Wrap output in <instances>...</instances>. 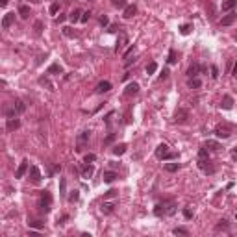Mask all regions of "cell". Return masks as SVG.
<instances>
[{
  "label": "cell",
  "instance_id": "obj_21",
  "mask_svg": "<svg viewBox=\"0 0 237 237\" xmlns=\"http://www.w3.org/2000/svg\"><path fill=\"white\" fill-rule=\"evenodd\" d=\"M126 148H128V147H126L124 143H121V145H115V147H113V154H115V156H122V154L126 152Z\"/></svg>",
  "mask_w": 237,
  "mask_h": 237
},
{
  "label": "cell",
  "instance_id": "obj_35",
  "mask_svg": "<svg viewBox=\"0 0 237 237\" xmlns=\"http://www.w3.org/2000/svg\"><path fill=\"white\" fill-rule=\"evenodd\" d=\"M111 4L115 8H126V0H111Z\"/></svg>",
  "mask_w": 237,
  "mask_h": 237
},
{
  "label": "cell",
  "instance_id": "obj_40",
  "mask_svg": "<svg viewBox=\"0 0 237 237\" xmlns=\"http://www.w3.org/2000/svg\"><path fill=\"white\" fill-rule=\"evenodd\" d=\"M94 159H97V156H94V154H85V157H83L85 163H93Z\"/></svg>",
  "mask_w": 237,
  "mask_h": 237
},
{
  "label": "cell",
  "instance_id": "obj_31",
  "mask_svg": "<svg viewBox=\"0 0 237 237\" xmlns=\"http://www.w3.org/2000/svg\"><path fill=\"white\" fill-rule=\"evenodd\" d=\"M93 172H94V169H93L91 165L87 163V167L83 169V172H82V174H83V178H91V176H93Z\"/></svg>",
  "mask_w": 237,
  "mask_h": 237
},
{
  "label": "cell",
  "instance_id": "obj_46",
  "mask_svg": "<svg viewBox=\"0 0 237 237\" xmlns=\"http://www.w3.org/2000/svg\"><path fill=\"white\" fill-rule=\"evenodd\" d=\"M100 24H102V26H108V24H109V20H108V17H106V15H102V17H100Z\"/></svg>",
  "mask_w": 237,
  "mask_h": 237
},
{
  "label": "cell",
  "instance_id": "obj_11",
  "mask_svg": "<svg viewBox=\"0 0 237 237\" xmlns=\"http://www.w3.org/2000/svg\"><path fill=\"white\" fill-rule=\"evenodd\" d=\"M4 115H6L8 118H13L15 115H19V113H17L15 104H6V108H4Z\"/></svg>",
  "mask_w": 237,
  "mask_h": 237
},
{
  "label": "cell",
  "instance_id": "obj_1",
  "mask_svg": "<svg viewBox=\"0 0 237 237\" xmlns=\"http://www.w3.org/2000/svg\"><path fill=\"white\" fill-rule=\"evenodd\" d=\"M50 204H52V196L48 191H41V196H39V209L41 211H50Z\"/></svg>",
  "mask_w": 237,
  "mask_h": 237
},
{
  "label": "cell",
  "instance_id": "obj_36",
  "mask_svg": "<svg viewBox=\"0 0 237 237\" xmlns=\"http://www.w3.org/2000/svg\"><path fill=\"white\" fill-rule=\"evenodd\" d=\"M211 78H213V80L219 78V69H217V65H211Z\"/></svg>",
  "mask_w": 237,
  "mask_h": 237
},
{
  "label": "cell",
  "instance_id": "obj_20",
  "mask_svg": "<svg viewBox=\"0 0 237 237\" xmlns=\"http://www.w3.org/2000/svg\"><path fill=\"white\" fill-rule=\"evenodd\" d=\"M61 73H63V69H61L59 63H52L48 67V74H61Z\"/></svg>",
  "mask_w": 237,
  "mask_h": 237
},
{
  "label": "cell",
  "instance_id": "obj_59",
  "mask_svg": "<svg viewBox=\"0 0 237 237\" xmlns=\"http://www.w3.org/2000/svg\"><path fill=\"white\" fill-rule=\"evenodd\" d=\"M235 39H237V35H235Z\"/></svg>",
  "mask_w": 237,
  "mask_h": 237
},
{
  "label": "cell",
  "instance_id": "obj_29",
  "mask_svg": "<svg viewBox=\"0 0 237 237\" xmlns=\"http://www.w3.org/2000/svg\"><path fill=\"white\" fill-rule=\"evenodd\" d=\"M28 226H30V228L41 230V228H44V222H41V221H28Z\"/></svg>",
  "mask_w": 237,
  "mask_h": 237
},
{
  "label": "cell",
  "instance_id": "obj_53",
  "mask_svg": "<svg viewBox=\"0 0 237 237\" xmlns=\"http://www.w3.org/2000/svg\"><path fill=\"white\" fill-rule=\"evenodd\" d=\"M228 224H226V221H221V224H217V230H222V228H226Z\"/></svg>",
  "mask_w": 237,
  "mask_h": 237
},
{
  "label": "cell",
  "instance_id": "obj_55",
  "mask_svg": "<svg viewBox=\"0 0 237 237\" xmlns=\"http://www.w3.org/2000/svg\"><path fill=\"white\" fill-rule=\"evenodd\" d=\"M41 28H43V24H41V22H35V30H37V34L41 32Z\"/></svg>",
  "mask_w": 237,
  "mask_h": 237
},
{
  "label": "cell",
  "instance_id": "obj_41",
  "mask_svg": "<svg viewBox=\"0 0 237 237\" xmlns=\"http://www.w3.org/2000/svg\"><path fill=\"white\" fill-rule=\"evenodd\" d=\"M113 141H115V133H109V135L104 139V145H111Z\"/></svg>",
  "mask_w": 237,
  "mask_h": 237
},
{
  "label": "cell",
  "instance_id": "obj_9",
  "mask_svg": "<svg viewBox=\"0 0 237 237\" xmlns=\"http://www.w3.org/2000/svg\"><path fill=\"white\" fill-rule=\"evenodd\" d=\"M13 20H15V13H6V15H4V19H2V28H4V30H8V28L13 24Z\"/></svg>",
  "mask_w": 237,
  "mask_h": 237
},
{
  "label": "cell",
  "instance_id": "obj_51",
  "mask_svg": "<svg viewBox=\"0 0 237 237\" xmlns=\"http://www.w3.org/2000/svg\"><path fill=\"white\" fill-rule=\"evenodd\" d=\"M167 76H169V70H167V69H163V73H161V76H159V78H161V80H165Z\"/></svg>",
  "mask_w": 237,
  "mask_h": 237
},
{
  "label": "cell",
  "instance_id": "obj_57",
  "mask_svg": "<svg viewBox=\"0 0 237 237\" xmlns=\"http://www.w3.org/2000/svg\"><path fill=\"white\" fill-rule=\"evenodd\" d=\"M233 76H237V61H235V67H233V73H232Z\"/></svg>",
  "mask_w": 237,
  "mask_h": 237
},
{
  "label": "cell",
  "instance_id": "obj_10",
  "mask_svg": "<svg viewBox=\"0 0 237 237\" xmlns=\"http://www.w3.org/2000/svg\"><path fill=\"white\" fill-rule=\"evenodd\" d=\"M19 126H20V121H19V118H15V117H13V118H8V124H6V130H8V132H15Z\"/></svg>",
  "mask_w": 237,
  "mask_h": 237
},
{
  "label": "cell",
  "instance_id": "obj_19",
  "mask_svg": "<svg viewBox=\"0 0 237 237\" xmlns=\"http://www.w3.org/2000/svg\"><path fill=\"white\" fill-rule=\"evenodd\" d=\"M19 15H20L22 19H28V17H30V8H28L26 4H20V6H19Z\"/></svg>",
  "mask_w": 237,
  "mask_h": 237
},
{
  "label": "cell",
  "instance_id": "obj_5",
  "mask_svg": "<svg viewBox=\"0 0 237 237\" xmlns=\"http://www.w3.org/2000/svg\"><path fill=\"white\" fill-rule=\"evenodd\" d=\"M169 152H171V150H169V147L165 145V143H161V145L156 148V157H157V159H165V156H167Z\"/></svg>",
  "mask_w": 237,
  "mask_h": 237
},
{
  "label": "cell",
  "instance_id": "obj_30",
  "mask_svg": "<svg viewBox=\"0 0 237 237\" xmlns=\"http://www.w3.org/2000/svg\"><path fill=\"white\" fill-rule=\"evenodd\" d=\"M126 41H128V39H126V35H122V37H121V41H117L115 50H117V52H121V50L124 48V43H126Z\"/></svg>",
  "mask_w": 237,
  "mask_h": 237
},
{
  "label": "cell",
  "instance_id": "obj_42",
  "mask_svg": "<svg viewBox=\"0 0 237 237\" xmlns=\"http://www.w3.org/2000/svg\"><path fill=\"white\" fill-rule=\"evenodd\" d=\"M58 9H59V4H58V2L50 4V13H52V15H56V13H58Z\"/></svg>",
  "mask_w": 237,
  "mask_h": 237
},
{
  "label": "cell",
  "instance_id": "obj_15",
  "mask_svg": "<svg viewBox=\"0 0 237 237\" xmlns=\"http://www.w3.org/2000/svg\"><path fill=\"white\" fill-rule=\"evenodd\" d=\"M237 6V0H222V11H233Z\"/></svg>",
  "mask_w": 237,
  "mask_h": 237
},
{
  "label": "cell",
  "instance_id": "obj_23",
  "mask_svg": "<svg viewBox=\"0 0 237 237\" xmlns=\"http://www.w3.org/2000/svg\"><path fill=\"white\" fill-rule=\"evenodd\" d=\"M80 15H82V11H80V9H73V11L69 13V19L73 20V22H76V20H82V17H80Z\"/></svg>",
  "mask_w": 237,
  "mask_h": 237
},
{
  "label": "cell",
  "instance_id": "obj_39",
  "mask_svg": "<svg viewBox=\"0 0 237 237\" xmlns=\"http://www.w3.org/2000/svg\"><path fill=\"white\" fill-rule=\"evenodd\" d=\"M172 232H174V233H176V235H189V232H187V230H185V228H174V230H172Z\"/></svg>",
  "mask_w": 237,
  "mask_h": 237
},
{
  "label": "cell",
  "instance_id": "obj_8",
  "mask_svg": "<svg viewBox=\"0 0 237 237\" xmlns=\"http://www.w3.org/2000/svg\"><path fill=\"white\" fill-rule=\"evenodd\" d=\"M30 180H32V183H39L41 182V172H39V169L35 167H30Z\"/></svg>",
  "mask_w": 237,
  "mask_h": 237
},
{
  "label": "cell",
  "instance_id": "obj_43",
  "mask_svg": "<svg viewBox=\"0 0 237 237\" xmlns=\"http://www.w3.org/2000/svg\"><path fill=\"white\" fill-rule=\"evenodd\" d=\"M198 159H207V150H206V148H200V152H198Z\"/></svg>",
  "mask_w": 237,
  "mask_h": 237
},
{
  "label": "cell",
  "instance_id": "obj_2",
  "mask_svg": "<svg viewBox=\"0 0 237 237\" xmlns=\"http://www.w3.org/2000/svg\"><path fill=\"white\" fill-rule=\"evenodd\" d=\"M232 133H233V128H232L230 124H219V126L215 128V135H217L219 139H228Z\"/></svg>",
  "mask_w": 237,
  "mask_h": 237
},
{
  "label": "cell",
  "instance_id": "obj_54",
  "mask_svg": "<svg viewBox=\"0 0 237 237\" xmlns=\"http://www.w3.org/2000/svg\"><path fill=\"white\" fill-rule=\"evenodd\" d=\"M117 30H121V28H118V26H117V24H111V26H109V30H108V32H117Z\"/></svg>",
  "mask_w": 237,
  "mask_h": 237
},
{
  "label": "cell",
  "instance_id": "obj_25",
  "mask_svg": "<svg viewBox=\"0 0 237 237\" xmlns=\"http://www.w3.org/2000/svg\"><path fill=\"white\" fill-rule=\"evenodd\" d=\"M187 85L191 87V89H198L200 85H202V82L198 80V78H189V82H187Z\"/></svg>",
  "mask_w": 237,
  "mask_h": 237
},
{
  "label": "cell",
  "instance_id": "obj_37",
  "mask_svg": "<svg viewBox=\"0 0 237 237\" xmlns=\"http://www.w3.org/2000/svg\"><path fill=\"white\" fill-rule=\"evenodd\" d=\"M183 217H185V219H193V211H191V207H189V206L183 207Z\"/></svg>",
  "mask_w": 237,
  "mask_h": 237
},
{
  "label": "cell",
  "instance_id": "obj_32",
  "mask_svg": "<svg viewBox=\"0 0 237 237\" xmlns=\"http://www.w3.org/2000/svg\"><path fill=\"white\" fill-rule=\"evenodd\" d=\"M167 61H169L171 65H174V63L178 61V59H176V50H174V48H171V50H169V59H167Z\"/></svg>",
  "mask_w": 237,
  "mask_h": 237
},
{
  "label": "cell",
  "instance_id": "obj_44",
  "mask_svg": "<svg viewBox=\"0 0 237 237\" xmlns=\"http://www.w3.org/2000/svg\"><path fill=\"white\" fill-rule=\"evenodd\" d=\"M63 34H65L67 37H74V32L70 30V28H63Z\"/></svg>",
  "mask_w": 237,
  "mask_h": 237
},
{
  "label": "cell",
  "instance_id": "obj_22",
  "mask_svg": "<svg viewBox=\"0 0 237 237\" xmlns=\"http://www.w3.org/2000/svg\"><path fill=\"white\" fill-rule=\"evenodd\" d=\"M113 209H115V202H104L102 204V213H106V215H109Z\"/></svg>",
  "mask_w": 237,
  "mask_h": 237
},
{
  "label": "cell",
  "instance_id": "obj_49",
  "mask_svg": "<svg viewBox=\"0 0 237 237\" xmlns=\"http://www.w3.org/2000/svg\"><path fill=\"white\" fill-rule=\"evenodd\" d=\"M87 139H89V132H83V133L80 135V141H82V143H85Z\"/></svg>",
  "mask_w": 237,
  "mask_h": 237
},
{
  "label": "cell",
  "instance_id": "obj_13",
  "mask_svg": "<svg viewBox=\"0 0 237 237\" xmlns=\"http://www.w3.org/2000/svg\"><path fill=\"white\" fill-rule=\"evenodd\" d=\"M221 108H224V109H232V108H233V98L230 97V94H224V97H222Z\"/></svg>",
  "mask_w": 237,
  "mask_h": 237
},
{
  "label": "cell",
  "instance_id": "obj_24",
  "mask_svg": "<svg viewBox=\"0 0 237 237\" xmlns=\"http://www.w3.org/2000/svg\"><path fill=\"white\" fill-rule=\"evenodd\" d=\"M180 169V163H165V171L167 172H176Z\"/></svg>",
  "mask_w": 237,
  "mask_h": 237
},
{
  "label": "cell",
  "instance_id": "obj_18",
  "mask_svg": "<svg viewBox=\"0 0 237 237\" xmlns=\"http://www.w3.org/2000/svg\"><path fill=\"white\" fill-rule=\"evenodd\" d=\"M108 91H111V83L109 82H100L97 85V93H108Z\"/></svg>",
  "mask_w": 237,
  "mask_h": 237
},
{
  "label": "cell",
  "instance_id": "obj_17",
  "mask_svg": "<svg viewBox=\"0 0 237 237\" xmlns=\"http://www.w3.org/2000/svg\"><path fill=\"white\" fill-rule=\"evenodd\" d=\"M117 178H118V174H117L115 171H108V172H104V182H106V183H113Z\"/></svg>",
  "mask_w": 237,
  "mask_h": 237
},
{
  "label": "cell",
  "instance_id": "obj_12",
  "mask_svg": "<svg viewBox=\"0 0 237 237\" xmlns=\"http://www.w3.org/2000/svg\"><path fill=\"white\" fill-rule=\"evenodd\" d=\"M137 93H139V85H137L135 82L128 83V87H126V91H124L126 97H133V94H137Z\"/></svg>",
  "mask_w": 237,
  "mask_h": 237
},
{
  "label": "cell",
  "instance_id": "obj_7",
  "mask_svg": "<svg viewBox=\"0 0 237 237\" xmlns=\"http://www.w3.org/2000/svg\"><path fill=\"white\" fill-rule=\"evenodd\" d=\"M165 215H174L176 213V202L174 200H165Z\"/></svg>",
  "mask_w": 237,
  "mask_h": 237
},
{
  "label": "cell",
  "instance_id": "obj_6",
  "mask_svg": "<svg viewBox=\"0 0 237 237\" xmlns=\"http://www.w3.org/2000/svg\"><path fill=\"white\" fill-rule=\"evenodd\" d=\"M26 171H28V159H22L20 165H19V169L15 171V178H22Z\"/></svg>",
  "mask_w": 237,
  "mask_h": 237
},
{
  "label": "cell",
  "instance_id": "obj_52",
  "mask_svg": "<svg viewBox=\"0 0 237 237\" xmlns=\"http://www.w3.org/2000/svg\"><path fill=\"white\" fill-rule=\"evenodd\" d=\"M176 157V152H169L167 156H165V159H174Z\"/></svg>",
  "mask_w": 237,
  "mask_h": 237
},
{
  "label": "cell",
  "instance_id": "obj_58",
  "mask_svg": "<svg viewBox=\"0 0 237 237\" xmlns=\"http://www.w3.org/2000/svg\"><path fill=\"white\" fill-rule=\"evenodd\" d=\"M232 156H233V157H237V147H235V148L232 150Z\"/></svg>",
  "mask_w": 237,
  "mask_h": 237
},
{
  "label": "cell",
  "instance_id": "obj_3",
  "mask_svg": "<svg viewBox=\"0 0 237 237\" xmlns=\"http://www.w3.org/2000/svg\"><path fill=\"white\" fill-rule=\"evenodd\" d=\"M235 20H237V13H235V11H228V15H224V17L221 19V24H222V26H232Z\"/></svg>",
  "mask_w": 237,
  "mask_h": 237
},
{
  "label": "cell",
  "instance_id": "obj_4",
  "mask_svg": "<svg viewBox=\"0 0 237 237\" xmlns=\"http://www.w3.org/2000/svg\"><path fill=\"white\" fill-rule=\"evenodd\" d=\"M187 118H189V111H187V109H178V111L174 113V122H178V124L185 122Z\"/></svg>",
  "mask_w": 237,
  "mask_h": 237
},
{
  "label": "cell",
  "instance_id": "obj_38",
  "mask_svg": "<svg viewBox=\"0 0 237 237\" xmlns=\"http://www.w3.org/2000/svg\"><path fill=\"white\" fill-rule=\"evenodd\" d=\"M206 147H209L211 150H219L221 147H219V143H215V141H207V143H206Z\"/></svg>",
  "mask_w": 237,
  "mask_h": 237
},
{
  "label": "cell",
  "instance_id": "obj_45",
  "mask_svg": "<svg viewBox=\"0 0 237 237\" xmlns=\"http://www.w3.org/2000/svg\"><path fill=\"white\" fill-rule=\"evenodd\" d=\"M91 19V13L89 11H85V13H82V22H87Z\"/></svg>",
  "mask_w": 237,
  "mask_h": 237
},
{
  "label": "cell",
  "instance_id": "obj_26",
  "mask_svg": "<svg viewBox=\"0 0 237 237\" xmlns=\"http://www.w3.org/2000/svg\"><path fill=\"white\" fill-rule=\"evenodd\" d=\"M154 215H156V217H163V215H165V204H157V206H156Z\"/></svg>",
  "mask_w": 237,
  "mask_h": 237
},
{
  "label": "cell",
  "instance_id": "obj_50",
  "mask_svg": "<svg viewBox=\"0 0 237 237\" xmlns=\"http://www.w3.org/2000/svg\"><path fill=\"white\" fill-rule=\"evenodd\" d=\"M69 200H70V202H76V200H78V191H74L73 195H70V196H69Z\"/></svg>",
  "mask_w": 237,
  "mask_h": 237
},
{
  "label": "cell",
  "instance_id": "obj_47",
  "mask_svg": "<svg viewBox=\"0 0 237 237\" xmlns=\"http://www.w3.org/2000/svg\"><path fill=\"white\" fill-rule=\"evenodd\" d=\"M206 8H207V11H209V17L213 19V17H215V9H213V6H211V4H207Z\"/></svg>",
  "mask_w": 237,
  "mask_h": 237
},
{
  "label": "cell",
  "instance_id": "obj_33",
  "mask_svg": "<svg viewBox=\"0 0 237 237\" xmlns=\"http://www.w3.org/2000/svg\"><path fill=\"white\" fill-rule=\"evenodd\" d=\"M191 30H193V24H183V26L180 28L182 35H189V34H191Z\"/></svg>",
  "mask_w": 237,
  "mask_h": 237
},
{
  "label": "cell",
  "instance_id": "obj_56",
  "mask_svg": "<svg viewBox=\"0 0 237 237\" xmlns=\"http://www.w3.org/2000/svg\"><path fill=\"white\" fill-rule=\"evenodd\" d=\"M0 6H2V8H6V6H8V0H0Z\"/></svg>",
  "mask_w": 237,
  "mask_h": 237
},
{
  "label": "cell",
  "instance_id": "obj_48",
  "mask_svg": "<svg viewBox=\"0 0 237 237\" xmlns=\"http://www.w3.org/2000/svg\"><path fill=\"white\" fill-rule=\"evenodd\" d=\"M115 195H117V191H115V189H109V191L106 193V198H113Z\"/></svg>",
  "mask_w": 237,
  "mask_h": 237
},
{
  "label": "cell",
  "instance_id": "obj_16",
  "mask_svg": "<svg viewBox=\"0 0 237 237\" xmlns=\"http://www.w3.org/2000/svg\"><path fill=\"white\" fill-rule=\"evenodd\" d=\"M198 70H200V65L195 63V65H191V67L187 69V73H185V74H187L189 78H196V76H198Z\"/></svg>",
  "mask_w": 237,
  "mask_h": 237
},
{
  "label": "cell",
  "instance_id": "obj_28",
  "mask_svg": "<svg viewBox=\"0 0 237 237\" xmlns=\"http://www.w3.org/2000/svg\"><path fill=\"white\" fill-rule=\"evenodd\" d=\"M156 70H157V65H156V61H150V63L147 65V74L150 76V74H154V73H156Z\"/></svg>",
  "mask_w": 237,
  "mask_h": 237
},
{
  "label": "cell",
  "instance_id": "obj_27",
  "mask_svg": "<svg viewBox=\"0 0 237 237\" xmlns=\"http://www.w3.org/2000/svg\"><path fill=\"white\" fill-rule=\"evenodd\" d=\"M15 108H17V113H19V115L26 111V104L22 102V100H17V102H15Z\"/></svg>",
  "mask_w": 237,
  "mask_h": 237
},
{
  "label": "cell",
  "instance_id": "obj_34",
  "mask_svg": "<svg viewBox=\"0 0 237 237\" xmlns=\"http://www.w3.org/2000/svg\"><path fill=\"white\" fill-rule=\"evenodd\" d=\"M59 191H61V196H65V193H67V180L65 178L59 180Z\"/></svg>",
  "mask_w": 237,
  "mask_h": 237
},
{
  "label": "cell",
  "instance_id": "obj_14",
  "mask_svg": "<svg viewBox=\"0 0 237 237\" xmlns=\"http://www.w3.org/2000/svg\"><path fill=\"white\" fill-rule=\"evenodd\" d=\"M135 13H137V6L135 4H130V6L124 8V19H132Z\"/></svg>",
  "mask_w": 237,
  "mask_h": 237
}]
</instances>
